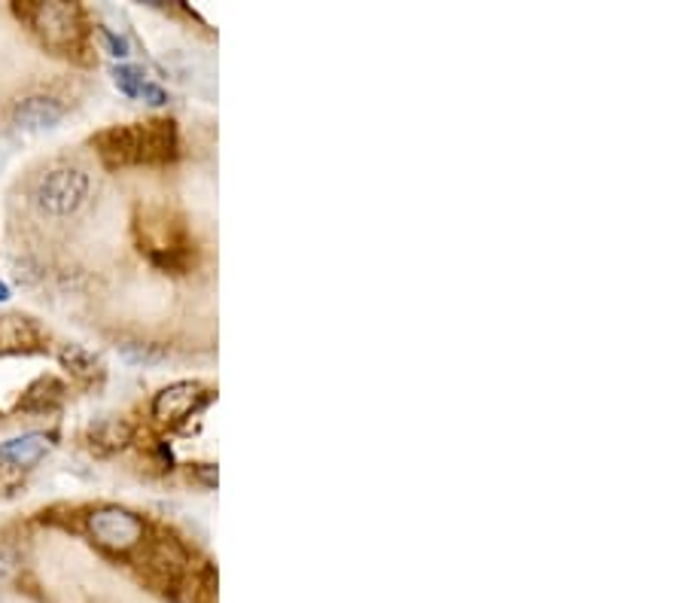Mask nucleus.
<instances>
[{"label":"nucleus","instance_id":"15","mask_svg":"<svg viewBox=\"0 0 685 603\" xmlns=\"http://www.w3.org/2000/svg\"><path fill=\"white\" fill-rule=\"evenodd\" d=\"M101 37H104L107 49H110V56L113 59H125L129 56V43H125V37H117L110 28H101Z\"/></svg>","mask_w":685,"mask_h":603},{"label":"nucleus","instance_id":"16","mask_svg":"<svg viewBox=\"0 0 685 603\" xmlns=\"http://www.w3.org/2000/svg\"><path fill=\"white\" fill-rule=\"evenodd\" d=\"M141 96H143V101H147V104H153V107L168 104L165 92H162V89H159V86H153V83H143Z\"/></svg>","mask_w":685,"mask_h":603},{"label":"nucleus","instance_id":"9","mask_svg":"<svg viewBox=\"0 0 685 603\" xmlns=\"http://www.w3.org/2000/svg\"><path fill=\"white\" fill-rule=\"evenodd\" d=\"M85 442L101 458L117 454V451H122L131 442V426L125 421H119V418H104V421H95V424L89 426Z\"/></svg>","mask_w":685,"mask_h":603},{"label":"nucleus","instance_id":"13","mask_svg":"<svg viewBox=\"0 0 685 603\" xmlns=\"http://www.w3.org/2000/svg\"><path fill=\"white\" fill-rule=\"evenodd\" d=\"M113 83L119 86V92L129 98H138L143 89V73L138 71V68H131V64H119V68H113Z\"/></svg>","mask_w":685,"mask_h":603},{"label":"nucleus","instance_id":"6","mask_svg":"<svg viewBox=\"0 0 685 603\" xmlns=\"http://www.w3.org/2000/svg\"><path fill=\"white\" fill-rule=\"evenodd\" d=\"M64 119V107L56 98L31 96L12 107V122L24 131H49Z\"/></svg>","mask_w":685,"mask_h":603},{"label":"nucleus","instance_id":"7","mask_svg":"<svg viewBox=\"0 0 685 603\" xmlns=\"http://www.w3.org/2000/svg\"><path fill=\"white\" fill-rule=\"evenodd\" d=\"M49 436L47 433H24V436L7 439L0 442V463L12 466V470H31L49 454Z\"/></svg>","mask_w":685,"mask_h":603},{"label":"nucleus","instance_id":"2","mask_svg":"<svg viewBox=\"0 0 685 603\" xmlns=\"http://www.w3.org/2000/svg\"><path fill=\"white\" fill-rule=\"evenodd\" d=\"M16 12L34 28V34L49 49H56L61 56H71L83 47L85 22L83 10L77 3H59V0L56 3H24V7H16Z\"/></svg>","mask_w":685,"mask_h":603},{"label":"nucleus","instance_id":"10","mask_svg":"<svg viewBox=\"0 0 685 603\" xmlns=\"http://www.w3.org/2000/svg\"><path fill=\"white\" fill-rule=\"evenodd\" d=\"M59 360L73 379L92 381L95 375H101V360H98L89 348H83V344H61Z\"/></svg>","mask_w":685,"mask_h":603},{"label":"nucleus","instance_id":"1","mask_svg":"<svg viewBox=\"0 0 685 603\" xmlns=\"http://www.w3.org/2000/svg\"><path fill=\"white\" fill-rule=\"evenodd\" d=\"M95 147L107 168L162 165L178 153V129L171 119L113 125L98 134Z\"/></svg>","mask_w":685,"mask_h":603},{"label":"nucleus","instance_id":"4","mask_svg":"<svg viewBox=\"0 0 685 603\" xmlns=\"http://www.w3.org/2000/svg\"><path fill=\"white\" fill-rule=\"evenodd\" d=\"M89 199V178L80 168H56L37 180V208L49 217H71Z\"/></svg>","mask_w":685,"mask_h":603},{"label":"nucleus","instance_id":"8","mask_svg":"<svg viewBox=\"0 0 685 603\" xmlns=\"http://www.w3.org/2000/svg\"><path fill=\"white\" fill-rule=\"evenodd\" d=\"M43 335L37 323L22 314H7L0 318V354H22V351H40Z\"/></svg>","mask_w":685,"mask_h":603},{"label":"nucleus","instance_id":"11","mask_svg":"<svg viewBox=\"0 0 685 603\" xmlns=\"http://www.w3.org/2000/svg\"><path fill=\"white\" fill-rule=\"evenodd\" d=\"M61 396H64V384H61V381L37 379L34 384L24 391L19 409H24V412H47L56 402H61Z\"/></svg>","mask_w":685,"mask_h":603},{"label":"nucleus","instance_id":"14","mask_svg":"<svg viewBox=\"0 0 685 603\" xmlns=\"http://www.w3.org/2000/svg\"><path fill=\"white\" fill-rule=\"evenodd\" d=\"M122 356L134 366H153L165 356V351H159L155 344H122Z\"/></svg>","mask_w":685,"mask_h":603},{"label":"nucleus","instance_id":"5","mask_svg":"<svg viewBox=\"0 0 685 603\" xmlns=\"http://www.w3.org/2000/svg\"><path fill=\"white\" fill-rule=\"evenodd\" d=\"M208 400H211V393L204 391L201 384L180 381V384H171L165 391L155 393L153 414L155 421H162V424H178V421H187L192 412L204 409Z\"/></svg>","mask_w":685,"mask_h":603},{"label":"nucleus","instance_id":"12","mask_svg":"<svg viewBox=\"0 0 685 603\" xmlns=\"http://www.w3.org/2000/svg\"><path fill=\"white\" fill-rule=\"evenodd\" d=\"M22 573V555L12 543H0V589L16 582V576Z\"/></svg>","mask_w":685,"mask_h":603},{"label":"nucleus","instance_id":"3","mask_svg":"<svg viewBox=\"0 0 685 603\" xmlns=\"http://www.w3.org/2000/svg\"><path fill=\"white\" fill-rule=\"evenodd\" d=\"M89 536L95 540L101 549L107 552H117V555H129L138 545L143 543V533H147V524H143L141 515H134L131 509L122 506H101L95 509L89 521Z\"/></svg>","mask_w":685,"mask_h":603},{"label":"nucleus","instance_id":"17","mask_svg":"<svg viewBox=\"0 0 685 603\" xmlns=\"http://www.w3.org/2000/svg\"><path fill=\"white\" fill-rule=\"evenodd\" d=\"M10 299V290H7V284H0V302H7Z\"/></svg>","mask_w":685,"mask_h":603}]
</instances>
